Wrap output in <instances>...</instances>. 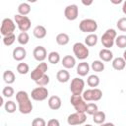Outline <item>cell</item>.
Masks as SVG:
<instances>
[{
  "mask_svg": "<svg viewBox=\"0 0 126 126\" xmlns=\"http://www.w3.org/2000/svg\"><path fill=\"white\" fill-rule=\"evenodd\" d=\"M16 100L18 102V109L22 114H29L32 111V103L30 99L29 94L26 91H19L16 93Z\"/></svg>",
  "mask_w": 126,
  "mask_h": 126,
  "instance_id": "6da1fadb",
  "label": "cell"
},
{
  "mask_svg": "<svg viewBox=\"0 0 126 126\" xmlns=\"http://www.w3.org/2000/svg\"><path fill=\"white\" fill-rule=\"evenodd\" d=\"M117 37V32L114 29H107L103 34L101 35L100 41L103 47L110 49L114 44H115V39Z\"/></svg>",
  "mask_w": 126,
  "mask_h": 126,
  "instance_id": "7a4b0ae2",
  "label": "cell"
},
{
  "mask_svg": "<svg viewBox=\"0 0 126 126\" xmlns=\"http://www.w3.org/2000/svg\"><path fill=\"white\" fill-rule=\"evenodd\" d=\"M82 96L85 101H98L102 97V92L98 88H91L85 90Z\"/></svg>",
  "mask_w": 126,
  "mask_h": 126,
  "instance_id": "3957f363",
  "label": "cell"
},
{
  "mask_svg": "<svg viewBox=\"0 0 126 126\" xmlns=\"http://www.w3.org/2000/svg\"><path fill=\"white\" fill-rule=\"evenodd\" d=\"M98 28V25L94 19H84L79 24V29L81 32L86 33H94Z\"/></svg>",
  "mask_w": 126,
  "mask_h": 126,
  "instance_id": "277c9868",
  "label": "cell"
},
{
  "mask_svg": "<svg viewBox=\"0 0 126 126\" xmlns=\"http://www.w3.org/2000/svg\"><path fill=\"white\" fill-rule=\"evenodd\" d=\"M73 53L79 60H85L89 57L90 51L87 45L83 42H76L73 44Z\"/></svg>",
  "mask_w": 126,
  "mask_h": 126,
  "instance_id": "5b68a950",
  "label": "cell"
},
{
  "mask_svg": "<svg viewBox=\"0 0 126 126\" xmlns=\"http://www.w3.org/2000/svg\"><path fill=\"white\" fill-rule=\"evenodd\" d=\"M14 21L17 24L19 30L21 31V32H28L31 29L32 26V21L30 20V18L28 16H22L20 14H16L14 16Z\"/></svg>",
  "mask_w": 126,
  "mask_h": 126,
  "instance_id": "8992f818",
  "label": "cell"
},
{
  "mask_svg": "<svg viewBox=\"0 0 126 126\" xmlns=\"http://www.w3.org/2000/svg\"><path fill=\"white\" fill-rule=\"evenodd\" d=\"M16 29V23L10 18H5L1 23L0 32L3 36H7L9 34L14 33V31Z\"/></svg>",
  "mask_w": 126,
  "mask_h": 126,
  "instance_id": "52a82bcc",
  "label": "cell"
},
{
  "mask_svg": "<svg viewBox=\"0 0 126 126\" xmlns=\"http://www.w3.org/2000/svg\"><path fill=\"white\" fill-rule=\"evenodd\" d=\"M48 70V66L46 62H40L38 63V65L32 71L31 73V79L34 82L38 81L43 75H45V72Z\"/></svg>",
  "mask_w": 126,
  "mask_h": 126,
  "instance_id": "ba28073f",
  "label": "cell"
},
{
  "mask_svg": "<svg viewBox=\"0 0 126 126\" xmlns=\"http://www.w3.org/2000/svg\"><path fill=\"white\" fill-rule=\"evenodd\" d=\"M70 91L72 94H82L85 91V81L81 78H74L70 84Z\"/></svg>",
  "mask_w": 126,
  "mask_h": 126,
  "instance_id": "9c48e42d",
  "label": "cell"
},
{
  "mask_svg": "<svg viewBox=\"0 0 126 126\" xmlns=\"http://www.w3.org/2000/svg\"><path fill=\"white\" fill-rule=\"evenodd\" d=\"M48 94H49V92L45 87H36L31 93L32 98L35 101H42L46 99Z\"/></svg>",
  "mask_w": 126,
  "mask_h": 126,
  "instance_id": "30bf717a",
  "label": "cell"
},
{
  "mask_svg": "<svg viewBox=\"0 0 126 126\" xmlns=\"http://www.w3.org/2000/svg\"><path fill=\"white\" fill-rule=\"evenodd\" d=\"M87 120V115L86 113H81V112H75L72 113L68 116L67 118V123L71 126H75V125H81L84 124Z\"/></svg>",
  "mask_w": 126,
  "mask_h": 126,
  "instance_id": "8fae6325",
  "label": "cell"
},
{
  "mask_svg": "<svg viewBox=\"0 0 126 126\" xmlns=\"http://www.w3.org/2000/svg\"><path fill=\"white\" fill-rule=\"evenodd\" d=\"M79 15V8L76 4H70L64 9V16L69 21H75Z\"/></svg>",
  "mask_w": 126,
  "mask_h": 126,
  "instance_id": "7c38bea8",
  "label": "cell"
},
{
  "mask_svg": "<svg viewBox=\"0 0 126 126\" xmlns=\"http://www.w3.org/2000/svg\"><path fill=\"white\" fill-rule=\"evenodd\" d=\"M32 55H33V58H34L36 61H38V62H43V61L45 60V58L48 56L45 47H43V46H41V45H38V46H36V47L33 49Z\"/></svg>",
  "mask_w": 126,
  "mask_h": 126,
  "instance_id": "4fadbf2b",
  "label": "cell"
},
{
  "mask_svg": "<svg viewBox=\"0 0 126 126\" xmlns=\"http://www.w3.org/2000/svg\"><path fill=\"white\" fill-rule=\"evenodd\" d=\"M12 56H13V59L14 60L21 62V61H23L27 57V50L23 46H17V47H15L13 49Z\"/></svg>",
  "mask_w": 126,
  "mask_h": 126,
  "instance_id": "5bb4252c",
  "label": "cell"
},
{
  "mask_svg": "<svg viewBox=\"0 0 126 126\" xmlns=\"http://www.w3.org/2000/svg\"><path fill=\"white\" fill-rule=\"evenodd\" d=\"M61 64L65 69H72L76 66V58L72 55H66L61 59Z\"/></svg>",
  "mask_w": 126,
  "mask_h": 126,
  "instance_id": "9a60e30c",
  "label": "cell"
},
{
  "mask_svg": "<svg viewBox=\"0 0 126 126\" xmlns=\"http://www.w3.org/2000/svg\"><path fill=\"white\" fill-rule=\"evenodd\" d=\"M48 106L50 109L52 110H57L61 107L62 105V101H61V98L58 96V95H51L49 98H48Z\"/></svg>",
  "mask_w": 126,
  "mask_h": 126,
  "instance_id": "2e32d148",
  "label": "cell"
},
{
  "mask_svg": "<svg viewBox=\"0 0 126 126\" xmlns=\"http://www.w3.org/2000/svg\"><path fill=\"white\" fill-rule=\"evenodd\" d=\"M90 68L91 66L89 65V63L85 62V61H82L81 63H79L77 65V68H76V72L79 76L81 77H84V76H87L90 72Z\"/></svg>",
  "mask_w": 126,
  "mask_h": 126,
  "instance_id": "e0dca14e",
  "label": "cell"
},
{
  "mask_svg": "<svg viewBox=\"0 0 126 126\" xmlns=\"http://www.w3.org/2000/svg\"><path fill=\"white\" fill-rule=\"evenodd\" d=\"M98 56L102 62H110L111 60H113V53L110 49H107V48L100 49Z\"/></svg>",
  "mask_w": 126,
  "mask_h": 126,
  "instance_id": "ac0fdd59",
  "label": "cell"
},
{
  "mask_svg": "<svg viewBox=\"0 0 126 126\" xmlns=\"http://www.w3.org/2000/svg\"><path fill=\"white\" fill-rule=\"evenodd\" d=\"M32 33H33V36L37 39H41V38H44L46 36V29L45 27L41 26V25H38L36 27H34L33 31H32Z\"/></svg>",
  "mask_w": 126,
  "mask_h": 126,
  "instance_id": "d6986e66",
  "label": "cell"
},
{
  "mask_svg": "<svg viewBox=\"0 0 126 126\" xmlns=\"http://www.w3.org/2000/svg\"><path fill=\"white\" fill-rule=\"evenodd\" d=\"M112 67L116 71H122L126 67V61L123 57H116L112 60Z\"/></svg>",
  "mask_w": 126,
  "mask_h": 126,
  "instance_id": "ffe728a7",
  "label": "cell"
},
{
  "mask_svg": "<svg viewBox=\"0 0 126 126\" xmlns=\"http://www.w3.org/2000/svg\"><path fill=\"white\" fill-rule=\"evenodd\" d=\"M56 79L59 83H67L70 80V73L67 69H61L56 73Z\"/></svg>",
  "mask_w": 126,
  "mask_h": 126,
  "instance_id": "44dd1931",
  "label": "cell"
},
{
  "mask_svg": "<svg viewBox=\"0 0 126 126\" xmlns=\"http://www.w3.org/2000/svg\"><path fill=\"white\" fill-rule=\"evenodd\" d=\"M55 40H56V43H57V44L64 46V45H66V44L69 43V41H70V36H69L67 33H65V32H61V33H58V34L56 35Z\"/></svg>",
  "mask_w": 126,
  "mask_h": 126,
  "instance_id": "7402d4cb",
  "label": "cell"
},
{
  "mask_svg": "<svg viewBox=\"0 0 126 126\" xmlns=\"http://www.w3.org/2000/svg\"><path fill=\"white\" fill-rule=\"evenodd\" d=\"M97 40H98V37L95 33H90L85 37V44L87 46L92 47L97 43Z\"/></svg>",
  "mask_w": 126,
  "mask_h": 126,
  "instance_id": "603a6c76",
  "label": "cell"
},
{
  "mask_svg": "<svg viewBox=\"0 0 126 126\" xmlns=\"http://www.w3.org/2000/svg\"><path fill=\"white\" fill-rule=\"evenodd\" d=\"M3 80L4 82L7 84V85H11L15 82L16 80V77H15V74L13 71L11 70H6L4 73H3Z\"/></svg>",
  "mask_w": 126,
  "mask_h": 126,
  "instance_id": "cb8c5ba5",
  "label": "cell"
},
{
  "mask_svg": "<svg viewBox=\"0 0 126 126\" xmlns=\"http://www.w3.org/2000/svg\"><path fill=\"white\" fill-rule=\"evenodd\" d=\"M99 83H100L99 77H98L97 75H94V74L90 75V76L88 77V79H87V84H88V86L91 87V88H96V87L99 85Z\"/></svg>",
  "mask_w": 126,
  "mask_h": 126,
  "instance_id": "d4e9b609",
  "label": "cell"
},
{
  "mask_svg": "<svg viewBox=\"0 0 126 126\" xmlns=\"http://www.w3.org/2000/svg\"><path fill=\"white\" fill-rule=\"evenodd\" d=\"M105 118H106L105 113L103 111H100V110H98L96 113H94L93 115V121L94 123H96V124H99V125L102 124V123H104Z\"/></svg>",
  "mask_w": 126,
  "mask_h": 126,
  "instance_id": "484cf974",
  "label": "cell"
},
{
  "mask_svg": "<svg viewBox=\"0 0 126 126\" xmlns=\"http://www.w3.org/2000/svg\"><path fill=\"white\" fill-rule=\"evenodd\" d=\"M31 12V6L29 3L23 2L18 6V13L22 16H27Z\"/></svg>",
  "mask_w": 126,
  "mask_h": 126,
  "instance_id": "4316f807",
  "label": "cell"
},
{
  "mask_svg": "<svg viewBox=\"0 0 126 126\" xmlns=\"http://www.w3.org/2000/svg\"><path fill=\"white\" fill-rule=\"evenodd\" d=\"M91 68L93 71L94 72H102L104 70V63L101 61V60H94L92 62V65H91Z\"/></svg>",
  "mask_w": 126,
  "mask_h": 126,
  "instance_id": "83f0119b",
  "label": "cell"
},
{
  "mask_svg": "<svg viewBox=\"0 0 126 126\" xmlns=\"http://www.w3.org/2000/svg\"><path fill=\"white\" fill-rule=\"evenodd\" d=\"M47 59H48V62L51 63V64H53V65H56L61 60L60 54L57 51H51V52H49V54L47 56Z\"/></svg>",
  "mask_w": 126,
  "mask_h": 126,
  "instance_id": "f1b7e54d",
  "label": "cell"
},
{
  "mask_svg": "<svg viewBox=\"0 0 126 126\" xmlns=\"http://www.w3.org/2000/svg\"><path fill=\"white\" fill-rule=\"evenodd\" d=\"M4 108H5V111L7 113H14L16 110H17V105L15 103V101L13 100H7L4 104Z\"/></svg>",
  "mask_w": 126,
  "mask_h": 126,
  "instance_id": "f546056e",
  "label": "cell"
},
{
  "mask_svg": "<svg viewBox=\"0 0 126 126\" xmlns=\"http://www.w3.org/2000/svg\"><path fill=\"white\" fill-rule=\"evenodd\" d=\"M97 111H98V106H97L96 103H94V102H89V103H87V108H86V113L87 114L93 116Z\"/></svg>",
  "mask_w": 126,
  "mask_h": 126,
  "instance_id": "4dcf8cb0",
  "label": "cell"
},
{
  "mask_svg": "<svg viewBox=\"0 0 126 126\" xmlns=\"http://www.w3.org/2000/svg\"><path fill=\"white\" fill-rule=\"evenodd\" d=\"M17 40L18 42L21 44V45H26L29 41H30V35L28 32H20L18 37H17Z\"/></svg>",
  "mask_w": 126,
  "mask_h": 126,
  "instance_id": "1f68e13d",
  "label": "cell"
},
{
  "mask_svg": "<svg viewBox=\"0 0 126 126\" xmlns=\"http://www.w3.org/2000/svg\"><path fill=\"white\" fill-rule=\"evenodd\" d=\"M30 71V67L27 63H24V62H21L17 65V72L21 75H26L28 74Z\"/></svg>",
  "mask_w": 126,
  "mask_h": 126,
  "instance_id": "d6a6232c",
  "label": "cell"
},
{
  "mask_svg": "<svg viewBox=\"0 0 126 126\" xmlns=\"http://www.w3.org/2000/svg\"><path fill=\"white\" fill-rule=\"evenodd\" d=\"M115 44L119 48H126V35L125 34L117 35L115 39Z\"/></svg>",
  "mask_w": 126,
  "mask_h": 126,
  "instance_id": "836d02e7",
  "label": "cell"
},
{
  "mask_svg": "<svg viewBox=\"0 0 126 126\" xmlns=\"http://www.w3.org/2000/svg\"><path fill=\"white\" fill-rule=\"evenodd\" d=\"M14 94H15L14 89L11 86H9V85L4 87V89L2 90V96H4V97H7V98L12 97L14 95Z\"/></svg>",
  "mask_w": 126,
  "mask_h": 126,
  "instance_id": "e575fe53",
  "label": "cell"
},
{
  "mask_svg": "<svg viewBox=\"0 0 126 126\" xmlns=\"http://www.w3.org/2000/svg\"><path fill=\"white\" fill-rule=\"evenodd\" d=\"M74 108L76 110V112H81V113H86V108H87V101H85L84 99L81 100L80 102H78L76 105H74Z\"/></svg>",
  "mask_w": 126,
  "mask_h": 126,
  "instance_id": "d590c367",
  "label": "cell"
},
{
  "mask_svg": "<svg viewBox=\"0 0 126 126\" xmlns=\"http://www.w3.org/2000/svg\"><path fill=\"white\" fill-rule=\"evenodd\" d=\"M49 82H50V78H49V76L48 75H43L38 81H36L35 82V84L38 86V87H45V86H47L48 84H49Z\"/></svg>",
  "mask_w": 126,
  "mask_h": 126,
  "instance_id": "8d00e7d4",
  "label": "cell"
},
{
  "mask_svg": "<svg viewBox=\"0 0 126 126\" xmlns=\"http://www.w3.org/2000/svg\"><path fill=\"white\" fill-rule=\"evenodd\" d=\"M15 40H16V36H15L14 33L9 34V35H7V36H3V43H4V45H6V46L12 45V44L15 42Z\"/></svg>",
  "mask_w": 126,
  "mask_h": 126,
  "instance_id": "74e56055",
  "label": "cell"
},
{
  "mask_svg": "<svg viewBox=\"0 0 126 126\" xmlns=\"http://www.w3.org/2000/svg\"><path fill=\"white\" fill-rule=\"evenodd\" d=\"M116 26H117V28H118L119 31H121V32H126V17L120 18V19L117 21Z\"/></svg>",
  "mask_w": 126,
  "mask_h": 126,
  "instance_id": "f35d334b",
  "label": "cell"
},
{
  "mask_svg": "<svg viewBox=\"0 0 126 126\" xmlns=\"http://www.w3.org/2000/svg\"><path fill=\"white\" fill-rule=\"evenodd\" d=\"M83 99H84V98H83L82 94H72L71 97H70V102H71V104L74 106V105H76L78 102H80V101L83 100Z\"/></svg>",
  "mask_w": 126,
  "mask_h": 126,
  "instance_id": "ab89813d",
  "label": "cell"
},
{
  "mask_svg": "<svg viewBox=\"0 0 126 126\" xmlns=\"http://www.w3.org/2000/svg\"><path fill=\"white\" fill-rule=\"evenodd\" d=\"M32 126H46V122L43 118L41 117H36L32 120Z\"/></svg>",
  "mask_w": 126,
  "mask_h": 126,
  "instance_id": "60d3db41",
  "label": "cell"
},
{
  "mask_svg": "<svg viewBox=\"0 0 126 126\" xmlns=\"http://www.w3.org/2000/svg\"><path fill=\"white\" fill-rule=\"evenodd\" d=\"M46 126H60V122L58 119H55V118H51L47 121L46 123Z\"/></svg>",
  "mask_w": 126,
  "mask_h": 126,
  "instance_id": "b9f144b4",
  "label": "cell"
},
{
  "mask_svg": "<svg viewBox=\"0 0 126 126\" xmlns=\"http://www.w3.org/2000/svg\"><path fill=\"white\" fill-rule=\"evenodd\" d=\"M122 12H123V14L124 15H126V0L123 2V4H122Z\"/></svg>",
  "mask_w": 126,
  "mask_h": 126,
  "instance_id": "7bdbcfd3",
  "label": "cell"
},
{
  "mask_svg": "<svg viewBox=\"0 0 126 126\" xmlns=\"http://www.w3.org/2000/svg\"><path fill=\"white\" fill-rule=\"evenodd\" d=\"M99 126H115V125H114V124H113L112 122H106V123L104 122V123H102V124H100Z\"/></svg>",
  "mask_w": 126,
  "mask_h": 126,
  "instance_id": "ee69618b",
  "label": "cell"
},
{
  "mask_svg": "<svg viewBox=\"0 0 126 126\" xmlns=\"http://www.w3.org/2000/svg\"><path fill=\"white\" fill-rule=\"evenodd\" d=\"M82 3H83L84 5H86V6H90V5H92V4H93V1H90V2H86V1H82Z\"/></svg>",
  "mask_w": 126,
  "mask_h": 126,
  "instance_id": "f6af8a7d",
  "label": "cell"
},
{
  "mask_svg": "<svg viewBox=\"0 0 126 126\" xmlns=\"http://www.w3.org/2000/svg\"><path fill=\"white\" fill-rule=\"evenodd\" d=\"M122 57H123V59L126 61V49L123 51V56H122Z\"/></svg>",
  "mask_w": 126,
  "mask_h": 126,
  "instance_id": "bcb514c9",
  "label": "cell"
},
{
  "mask_svg": "<svg viewBox=\"0 0 126 126\" xmlns=\"http://www.w3.org/2000/svg\"><path fill=\"white\" fill-rule=\"evenodd\" d=\"M111 2H112L113 4H119V3H121L122 1H121V0H118V1H111Z\"/></svg>",
  "mask_w": 126,
  "mask_h": 126,
  "instance_id": "7dc6e473",
  "label": "cell"
},
{
  "mask_svg": "<svg viewBox=\"0 0 126 126\" xmlns=\"http://www.w3.org/2000/svg\"><path fill=\"white\" fill-rule=\"evenodd\" d=\"M84 126H93V125H92V124H85Z\"/></svg>",
  "mask_w": 126,
  "mask_h": 126,
  "instance_id": "c3c4849f",
  "label": "cell"
}]
</instances>
